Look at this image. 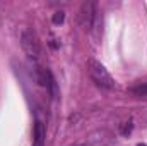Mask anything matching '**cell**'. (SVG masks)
I'll list each match as a JSON object with an SVG mask.
<instances>
[{"label": "cell", "instance_id": "obj_1", "mask_svg": "<svg viewBox=\"0 0 147 146\" xmlns=\"http://www.w3.org/2000/svg\"><path fill=\"white\" fill-rule=\"evenodd\" d=\"M87 72L91 76V79H92L99 88H105V89H115V88H116V83H115L113 76L108 72V69H106L101 62L91 59V60L87 62Z\"/></svg>", "mask_w": 147, "mask_h": 146}, {"label": "cell", "instance_id": "obj_9", "mask_svg": "<svg viewBox=\"0 0 147 146\" xmlns=\"http://www.w3.org/2000/svg\"><path fill=\"white\" fill-rule=\"evenodd\" d=\"M139 146H146V145H139Z\"/></svg>", "mask_w": 147, "mask_h": 146}, {"label": "cell", "instance_id": "obj_4", "mask_svg": "<svg viewBox=\"0 0 147 146\" xmlns=\"http://www.w3.org/2000/svg\"><path fill=\"white\" fill-rule=\"evenodd\" d=\"M33 136H34V145L33 146H45V136H46V132H45V124L43 122L36 120Z\"/></svg>", "mask_w": 147, "mask_h": 146}, {"label": "cell", "instance_id": "obj_3", "mask_svg": "<svg viewBox=\"0 0 147 146\" xmlns=\"http://www.w3.org/2000/svg\"><path fill=\"white\" fill-rule=\"evenodd\" d=\"M98 19V12H96V3L94 2H84L80 5V10H79V23L84 29H91L94 26Z\"/></svg>", "mask_w": 147, "mask_h": 146}, {"label": "cell", "instance_id": "obj_6", "mask_svg": "<svg viewBox=\"0 0 147 146\" xmlns=\"http://www.w3.org/2000/svg\"><path fill=\"white\" fill-rule=\"evenodd\" d=\"M63 19H65V14H63L62 10H58V12L53 14V24H62Z\"/></svg>", "mask_w": 147, "mask_h": 146}, {"label": "cell", "instance_id": "obj_2", "mask_svg": "<svg viewBox=\"0 0 147 146\" xmlns=\"http://www.w3.org/2000/svg\"><path fill=\"white\" fill-rule=\"evenodd\" d=\"M21 46L31 60H38L41 57V41L31 28H24L21 31Z\"/></svg>", "mask_w": 147, "mask_h": 146}, {"label": "cell", "instance_id": "obj_5", "mask_svg": "<svg viewBox=\"0 0 147 146\" xmlns=\"http://www.w3.org/2000/svg\"><path fill=\"white\" fill-rule=\"evenodd\" d=\"M130 93L135 96H147V83L146 84H139L135 88H130Z\"/></svg>", "mask_w": 147, "mask_h": 146}, {"label": "cell", "instance_id": "obj_8", "mask_svg": "<svg viewBox=\"0 0 147 146\" xmlns=\"http://www.w3.org/2000/svg\"><path fill=\"white\" fill-rule=\"evenodd\" d=\"M77 146H87V145H77Z\"/></svg>", "mask_w": 147, "mask_h": 146}, {"label": "cell", "instance_id": "obj_7", "mask_svg": "<svg viewBox=\"0 0 147 146\" xmlns=\"http://www.w3.org/2000/svg\"><path fill=\"white\" fill-rule=\"evenodd\" d=\"M132 127H134V124H132V120H128V122H125V124L121 126V134H123V136H127V134H130V132H132Z\"/></svg>", "mask_w": 147, "mask_h": 146}]
</instances>
